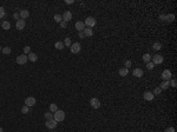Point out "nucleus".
<instances>
[{
    "label": "nucleus",
    "instance_id": "nucleus-1",
    "mask_svg": "<svg viewBox=\"0 0 177 132\" xmlns=\"http://www.w3.org/2000/svg\"><path fill=\"white\" fill-rule=\"evenodd\" d=\"M53 119H54L57 123H60V122H63V120L65 119V112L62 111V110H58L57 112H54V113H53Z\"/></svg>",
    "mask_w": 177,
    "mask_h": 132
},
{
    "label": "nucleus",
    "instance_id": "nucleus-2",
    "mask_svg": "<svg viewBox=\"0 0 177 132\" xmlns=\"http://www.w3.org/2000/svg\"><path fill=\"white\" fill-rule=\"evenodd\" d=\"M85 26L88 27V28H92V27H95V25L97 24V21H96V19L93 17H88L85 19Z\"/></svg>",
    "mask_w": 177,
    "mask_h": 132
},
{
    "label": "nucleus",
    "instance_id": "nucleus-3",
    "mask_svg": "<svg viewBox=\"0 0 177 132\" xmlns=\"http://www.w3.org/2000/svg\"><path fill=\"white\" fill-rule=\"evenodd\" d=\"M71 47V52L73 53V54H77V53L80 52V50H81V45L79 43H73V44L70 46Z\"/></svg>",
    "mask_w": 177,
    "mask_h": 132
},
{
    "label": "nucleus",
    "instance_id": "nucleus-4",
    "mask_svg": "<svg viewBox=\"0 0 177 132\" xmlns=\"http://www.w3.org/2000/svg\"><path fill=\"white\" fill-rule=\"evenodd\" d=\"M27 60H28V58H27L26 54H21V55H18L17 59H16L17 64H19V65H24V64H26Z\"/></svg>",
    "mask_w": 177,
    "mask_h": 132
},
{
    "label": "nucleus",
    "instance_id": "nucleus-5",
    "mask_svg": "<svg viewBox=\"0 0 177 132\" xmlns=\"http://www.w3.org/2000/svg\"><path fill=\"white\" fill-rule=\"evenodd\" d=\"M161 77L163 78V80H168L169 81V80L171 79V77H172V73H171V71L170 70L167 69V70H164L163 72H162V76H161Z\"/></svg>",
    "mask_w": 177,
    "mask_h": 132
},
{
    "label": "nucleus",
    "instance_id": "nucleus-6",
    "mask_svg": "<svg viewBox=\"0 0 177 132\" xmlns=\"http://www.w3.org/2000/svg\"><path fill=\"white\" fill-rule=\"evenodd\" d=\"M90 105H91L92 109H99L100 107V100L98 98H92L90 100Z\"/></svg>",
    "mask_w": 177,
    "mask_h": 132
},
{
    "label": "nucleus",
    "instance_id": "nucleus-7",
    "mask_svg": "<svg viewBox=\"0 0 177 132\" xmlns=\"http://www.w3.org/2000/svg\"><path fill=\"white\" fill-rule=\"evenodd\" d=\"M35 103H37V100H35L34 97H27L26 99H25V105L28 106V107H32V106H34Z\"/></svg>",
    "mask_w": 177,
    "mask_h": 132
},
{
    "label": "nucleus",
    "instance_id": "nucleus-8",
    "mask_svg": "<svg viewBox=\"0 0 177 132\" xmlns=\"http://www.w3.org/2000/svg\"><path fill=\"white\" fill-rule=\"evenodd\" d=\"M152 62H153L155 65L162 64V62H163V57H162L161 54H155V55L152 57Z\"/></svg>",
    "mask_w": 177,
    "mask_h": 132
},
{
    "label": "nucleus",
    "instance_id": "nucleus-9",
    "mask_svg": "<svg viewBox=\"0 0 177 132\" xmlns=\"http://www.w3.org/2000/svg\"><path fill=\"white\" fill-rule=\"evenodd\" d=\"M57 122L54 120V119H50V120H47L46 123H45V125H46V127L47 129H51V130H53V129H56L57 127Z\"/></svg>",
    "mask_w": 177,
    "mask_h": 132
},
{
    "label": "nucleus",
    "instance_id": "nucleus-10",
    "mask_svg": "<svg viewBox=\"0 0 177 132\" xmlns=\"http://www.w3.org/2000/svg\"><path fill=\"white\" fill-rule=\"evenodd\" d=\"M143 98H144L146 101H152V100H153V98H155V96H153V93H152V92H150V91H146V92H144Z\"/></svg>",
    "mask_w": 177,
    "mask_h": 132
},
{
    "label": "nucleus",
    "instance_id": "nucleus-11",
    "mask_svg": "<svg viewBox=\"0 0 177 132\" xmlns=\"http://www.w3.org/2000/svg\"><path fill=\"white\" fill-rule=\"evenodd\" d=\"M26 26V21L24 20V19H19L17 21V24H16V27H17L19 31H21V30H24Z\"/></svg>",
    "mask_w": 177,
    "mask_h": 132
},
{
    "label": "nucleus",
    "instance_id": "nucleus-12",
    "mask_svg": "<svg viewBox=\"0 0 177 132\" xmlns=\"http://www.w3.org/2000/svg\"><path fill=\"white\" fill-rule=\"evenodd\" d=\"M62 17H63V21L67 23V21H70L71 19H72V13H71L70 11H66V12L63 14Z\"/></svg>",
    "mask_w": 177,
    "mask_h": 132
},
{
    "label": "nucleus",
    "instance_id": "nucleus-13",
    "mask_svg": "<svg viewBox=\"0 0 177 132\" xmlns=\"http://www.w3.org/2000/svg\"><path fill=\"white\" fill-rule=\"evenodd\" d=\"M85 24L83 23V21H77L76 23V30L78 31V32H83L84 30H85Z\"/></svg>",
    "mask_w": 177,
    "mask_h": 132
},
{
    "label": "nucleus",
    "instance_id": "nucleus-14",
    "mask_svg": "<svg viewBox=\"0 0 177 132\" xmlns=\"http://www.w3.org/2000/svg\"><path fill=\"white\" fill-rule=\"evenodd\" d=\"M132 74L136 77V78H142V76L144 74V72H143L142 69H135L132 72Z\"/></svg>",
    "mask_w": 177,
    "mask_h": 132
},
{
    "label": "nucleus",
    "instance_id": "nucleus-15",
    "mask_svg": "<svg viewBox=\"0 0 177 132\" xmlns=\"http://www.w3.org/2000/svg\"><path fill=\"white\" fill-rule=\"evenodd\" d=\"M28 16H30V12L27 11V9H21L20 12H19V17H20V19H26V18H28Z\"/></svg>",
    "mask_w": 177,
    "mask_h": 132
},
{
    "label": "nucleus",
    "instance_id": "nucleus-16",
    "mask_svg": "<svg viewBox=\"0 0 177 132\" xmlns=\"http://www.w3.org/2000/svg\"><path fill=\"white\" fill-rule=\"evenodd\" d=\"M27 58H28V60H30V62H35L37 60H38V55H37L35 53H33V52L28 53Z\"/></svg>",
    "mask_w": 177,
    "mask_h": 132
},
{
    "label": "nucleus",
    "instance_id": "nucleus-17",
    "mask_svg": "<svg viewBox=\"0 0 177 132\" xmlns=\"http://www.w3.org/2000/svg\"><path fill=\"white\" fill-rule=\"evenodd\" d=\"M83 32H84L85 37H92V35H93V31H92V28H88V27H85V30H84Z\"/></svg>",
    "mask_w": 177,
    "mask_h": 132
},
{
    "label": "nucleus",
    "instance_id": "nucleus-18",
    "mask_svg": "<svg viewBox=\"0 0 177 132\" xmlns=\"http://www.w3.org/2000/svg\"><path fill=\"white\" fill-rule=\"evenodd\" d=\"M169 86H170V83H169L168 80H164L163 83H161V90L163 91V90H167V88H169Z\"/></svg>",
    "mask_w": 177,
    "mask_h": 132
},
{
    "label": "nucleus",
    "instance_id": "nucleus-19",
    "mask_svg": "<svg viewBox=\"0 0 177 132\" xmlns=\"http://www.w3.org/2000/svg\"><path fill=\"white\" fill-rule=\"evenodd\" d=\"M118 73H119V76H122V77H125V76H128V73H129V70H128V69H125V67H122V69H119Z\"/></svg>",
    "mask_w": 177,
    "mask_h": 132
},
{
    "label": "nucleus",
    "instance_id": "nucleus-20",
    "mask_svg": "<svg viewBox=\"0 0 177 132\" xmlns=\"http://www.w3.org/2000/svg\"><path fill=\"white\" fill-rule=\"evenodd\" d=\"M1 27H2L4 30H6V31H7V30L11 28V24H9L8 21H2V23H1Z\"/></svg>",
    "mask_w": 177,
    "mask_h": 132
},
{
    "label": "nucleus",
    "instance_id": "nucleus-21",
    "mask_svg": "<svg viewBox=\"0 0 177 132\" xmlns=\"http://www.w3.org/2000/svg\"><path fill=\"white\" fill-rule=\"evenodd\" d=\"M54 47H56L57 50H63L65 46H64V43H62V41H57V43L54 44Z\"/></svg>",
    "mask_w": 177,
    "mask_h": 132
},
{
    "label": "nucleus",
    "instance_id": "nucleus-22",
    "mask_svg": "<svg viewBox=\"0 0 177 132\" xmlns=\"http://www.w3.org/2000/svg\"><path fill=\"white\" fill-rule=\"evenodd\" d=\"M53 19H54V21H56V23H59V24L63 21V17L60 16V14H56V16L53 17Z\"/></svg>",
    "mask_w": 177,
    "mask_h": 132
},
{
    "label": "nucleus",
    "instance_id": "nucleus-23",
    "mask_svg": "<svg viewBox=\"0 0 177 132\" xmlns=\"http://www.w3.org/2000/svg\"><path fill=\"white\" fill-rule=\"evenodd\" d=\"M143 60L145 62H151V55L149 54V53H145L144 55H143Z\"/></svg>",
    "mask_w": 177,
    "mask_h": 132
},
{
    "label": "nucleus",
    "instance_id": "nucleus-24",
    "mask_svg": "<svg viewBox=\"0 0 177 132\" xmlns=\"http://www.w3.org/2000/svg\"><path fill=\"white\" fill-rule=\"evenodd\" d=\"M152 48H153L155 51H159V50L162 48V44H161V43H155V44L152 45Z\"/></svg>",
    "mask_w": 177,
    "mask_h": 132
},
{
    "label": "nucleus",
    "instance_id": "nucleus-25",
    "mask_svg": "<svg viewBox=\"0 0 177 132\" xmlns=\"http://www.w3.org/2000/svg\"><path fill=\"white\" fill-rule=\"evenodd\" d=\"M58 111V107H57V104H51L50 105V112H52V113H54V112H57Z\"/></svg>",
    "mask_w": 177,
    "mask_h": 132
},
{
    "label": "nucleus",
    "instance_id": "nucleus-26",
    "mask_svg": "<svg viewBox=\"0 0 177 132\" xmlns=\"http://www.w3.org/2000/svg\"><path fill=\"white\" fill-rule=\"evenodd\" d=\"M11 51H12V50H11V47H9V46H6V47H4V48L1 50V52L4 53V54H9Z\"/></svg>",
    "mask_w": 177,
    "mask_h": 132
},
{
    "label": "nucleus",
    "instance_id": "nucleus-27",
    "mask_svg": "<svg viewBox=\"0 0 177 132\" xmlns=\"http://www.w3.org/2000/svg\"><path fill=\"white\" fill-rule=\"evenodd\" d=\"M30 109H31V107L24 105L23 107H21V112H23V113H25V115H27V113H30Z\"/></svg>",
    "mask_w": 177,
    "mask_h": 132
},
{
    "label": "nucleus",
    "instance_id": "nucleus-28",
    "mask_svg": "<svg viewBox=\"0 0 177 132\" xmlns=\"http://www.w3.org/2000/svg\"><path fill=\"white\" fill-rule=\"evenodd\" d=\"M72 43H71V39L70 38H65V40H64V46H66V47H70Z\"/></svg>",
    "mask_w": 177,
    "mask_h": 132
},
{
    "label": "nucleus",
    "instance_id": "nucleus-29",
    "mask_svg": "<svg viewBox=\"0 0 177 132\" xmlns=\"http://www.w3.org/2000/svg\"><path fill=\"white\" fill-rule=\"evenodd\" d=\"M152 93H153V96H159V94H161V93H162V90H161V87H156L155 88V90H153V92H152Z\"/></svg>",
    "mask_w": 177,
    "mask_h": 132
},
{
    "label": "nucleus",
    "instance_id": "nucleus-30",
    "mask_svg": "<svg viewBox=\"0 0 177 132\" xmlns=\"http://www.w3.org/2000/svg\"><path fill=\"white\" fill-rule=\"evenodd\" d=\"M174 20H175V16H174V14H168V16H167V21L172 23Z\"/></svg>",
    "mask_w": 177,
    "mask_h": 132
},
{
    "label": "nucleus",
    "instance_id": "nucleus-31",
    "mask_svg": "<svg viewBox=\"0 0 177 132\" xmlns=\"http://www.w3.org/2000/svg\"><path fill=\"white\" fill-rule=\"evenodd\" d=\"M44 116H45V118H46L47 120H50V119H53V113H52V112H46Z\"/></svg>",
    "mask_w": 177,
    "mask_h": 132
},
{
    "label": "nucleus",
    "instance_id": "nucleus-32",
    "mask_svg": "<svg viewBox=\"0 0 177 132\" xmlns=\"http://www.w3.org/2000/svg\"><path fill=\"white\" fill-rule=\"evenodd\" d=\"M131 65H132L131 60H125V62H124V66H125V69H128V70L131 67Z\"/></svg>",
    "mask_w": 177,
    "mask_h": 132
},
{
    "label": "nucleus",
    "instance_id": "nucleus-33",
    "mask_svg": "<svg viewBox=\"0 0 177 132\" xmlns=\"http://www.w3.org/2000/svg\"><path fill=\"white\" fill-rule=\"evenodd\" d=\"M153 67H155V64H153L152 62H146V69H148V70H152Z\"/></svg>",
    "mask_w": 177,
    "mask_h": 132
},
{
    "label": "nucleus",
    "instance_id": "nucleus-34",
    "mask_svg": "<svg viewBox=\"0 0 177 132\" xmlns=\"http://www.w3.org/2000/svg\"><path fill=\"white\" fill-rule=\"evenodd\" d=\"M169 83H170V85H171L172 87H176V86H177L176 79H170V80H169Z\"/></svg>",
    "mask_w": 177,
    "mask_h": 132
},
{
    "label": "nucleus",
    "instance_id": "nucleus-35",
    "mask_svg": "<svg viewBox=\"0 0 177 132\" xmlns=\"http://www.w3.org/2000/svg\"><path fill=\"white\" fill-rule=\"evenodd\" d=\"M5 14H6V13H5V9H4V7H1V6H0V19H2V18L5 17Z\"/></svg>",
    "mask_w": 177,
    "mask_h": 132
},
{
    "label": "nucleus",
    "instance_id": "nucleus-36",
    "mask_svg": "<svg viewBox=\"0 0 177 132\" xmlns=\"http://www.w3.org/2000/svg\"><path fill=\"white\" fill-rule=\"evenodd\" d=\"M31 52V47H30V46H25V47H24V54H28V53Z\"/></svg>",
    "mask_w": 177,
    "mask_h": 132
},
{
    "label": "nucleus",
    "instance_id": "nucleus-37",
    "mask_svg": "<svg viewBox=\"0 0 177 132\" xmlns=\"http://www.w3.org/2000/svg\"><path fill=\"white\" fill-rule=\"evenodd\" d=\"M159 19L163 20V21H167V16H165V14H161V16H159Z\"/></svg>",
    "mask_w": 177,
    "mask_h": 132
},
{
    "label": "nucleus",
    "instance_id": "nucleus-38",
    "mask_svg": "<svg viewBox=\"0 0 177 132\" xmlns=\"http://www.w3.org/2000/svg\"><path fill=\"white\" fill-rule=\"evenodd\" d=\"M78 37H79L80 39H85V34H84V32H79V35H78Z\"/></svg>",
    "mask_w": 177,
    "mask_h": 132
},
{
    "label": "nucleus",
    "instance_id": "nucleus-39",
    "mask_svg": "<svg viewBox=\"0 0 177 132\" xmlns=\"http://www.w3.org/2000/svg\"><path fill=\"white\" fill-rule=\"evenodd\" d=\"M165 132H175V129H174V127H168V129L165 130Z\"/></svg>",
    "mask_w": 177,
    "mask_h": 132
},
{
    "label": "nucleus",
    "instance_id": "nucleus-40",
    "mask_svg": "<svg viewBox=\"0 0 177 132\" xmlns=\"http://www.w3.org/2000/svg\"><path fill=\"white\" fill-rule=\"evenodd\" d=\"M60 27H62V28H65V27H66V23H65V21H62V23H60Z\"/></svg>",
    "mask_w": 177,
    "mask_h": 132
},
{
    "label": "nucleus",
    "instance_id": "nucleus-41",
    "mask_svg": "<svg viewBox=\"0 0 177 132\" xmlns=\"http://www.w3.org/2000/svg\"><path fill=\"white\" fill-rule=\"evenodd\" d=\"M13 18L17 19V21H18V20H19V13H14V14H13Z\"/></svg>",
    "mask_w": 177,
    "mask_h": 132
},
{
    "label": "nucleus",
    "instance_id": "nucleus-42",
    "mask_svg": "<svg viewBox=\"0 0 177 132\" xmlns=\"http://www.w3.org/2000/svg\"><path fill=\"white\" fill-rule=\"evenodd\" d=\"M65 2L69 4V5H71V4H73V0H65Z\"/></svg>",
    "mask_w": 177,
    "mask_h": 132
},
{
    "label": "nucleus",
    "instance_id": "nucleus-43",
    "mask_svg": "<svg viewBox=\"0 0 177 132\" xmlns=\"http://www.w3.org/2000/svg\"><path fill=\"white\" fill-rule=\"evenodd\" d=\"M0 132H2V129H1V127H0Z\"/></svg>",
    "mask_w": 177,
    "mask_h": 132
},
{
    "label": "nucleus",
    "instance_id": "nucleus-44",
    "mask_svg": "<svg viewBox=\"0 0 177 132\" xmlns=\"http://www.w3.org/2000/svg\"><path fill=\"white\" fill-rule=\"evenodd\" d=\"M1 50H2V48H1V46H0V51H1Z\"/></svg>",
    "mask_w": 177,
    "mask_h": 132
},
{
    "label": "nucleus",
    "instance_id": "nucleus-45",
    "mask_svg": "<svg viewBox=\"0 0 177 132\" xmlns=\"http://www.w3.org/2000/svg\"><path fill=\"white\" fill-rule=\"evenodd\" d=\"M0 24H1V23H0Z\"/></svg>",
    "mask_w": 177,
    "mask_h": 132
}]
</instances>
